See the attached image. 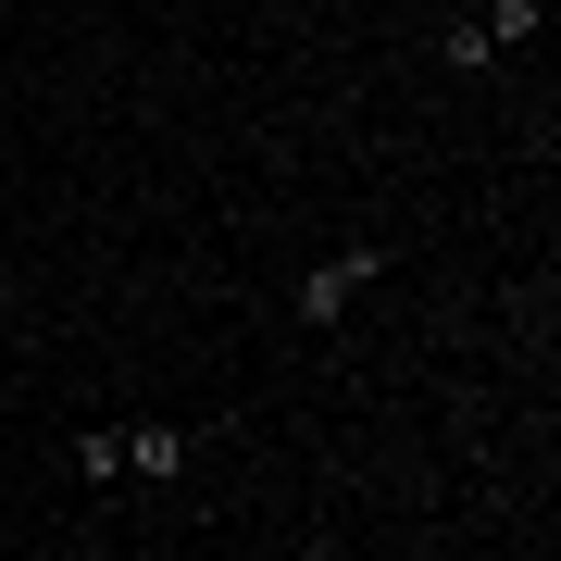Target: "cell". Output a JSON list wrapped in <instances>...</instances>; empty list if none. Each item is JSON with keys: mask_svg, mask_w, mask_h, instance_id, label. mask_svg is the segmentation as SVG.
Returning a JSON list of instances; mask_svg holds the SVG:
<instances>
[{"mask_svg": "<svg viewBox=\"0 0 561 561\" xmlns=\"http://www.w3.org/2000/svg\"><path fill=\"white\" fill-rule=\"evenodd\" d=\"M187 449H201V424H138V437H125V474H138V486H175Z\"/></svg>", "mask_w": 561, "mask_h": 561, "instance_id": "2", "label": "cell"}, {"mask_svg": "<svg viewBox=\"0 0 561 561\" xmlns=\"http://www.w3.org/2000/svg\"><path fill=\"white\" fill-rule=\"evenodd\" d=\"M537 25H549V0H486L474 38H486V50H537Z\"/></svg>", "mask_w": 561, "mask_h": 561, "instance_id": "3", "label": "cell"}, {"mask_svg": "<svg viewBox=\"0 0 561 561\" xmlns=\"http://www.w3.org/2000/svg\"><path fill=\"white\" fill-rule=\"evenodd\" d=\"M375 275H387V250H375V238H362V250H324L312 275H300V324H337V312H350Z\"/></svg>", "mask_w": 561, "mask_h": 561, "instance_id": "1", "label": "cell"}]
</instances>
